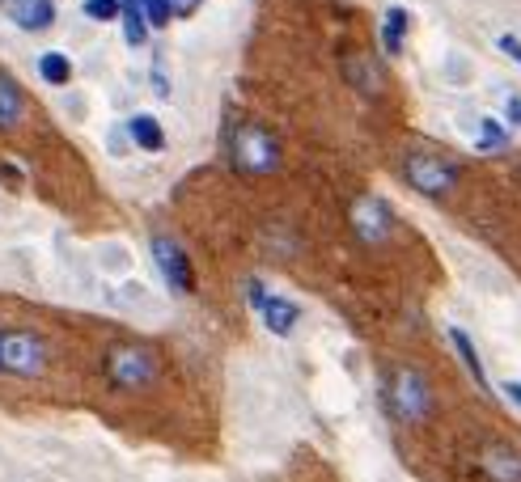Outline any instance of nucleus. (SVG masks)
Wrapping results in <instances>:
<instances>
[{"label":"nucleus","instance_id":"obj_18","mask_svg":"<svg viewBox=\"0 0 521 482\" xmlns=\"http://www.w3.org/2000/svg\"><path fill=\"white\" fill-rule=\"evenodd\" d=\"M141 14H144V26L149 30H166L169 22H174L169 0H141Z\"/></svg>","mask_w":521,"mask_h":482},{"label":"nucleus","instance_id":"obj_3","mask_svg":"<svg viewBox=\"0 0 521 482\" xmlns=\"http://www.w3.org/2000/svg\"><path fill=\"white\" fill-rule=\"evenodd\" d=\"M229 161L246 178H268V174L280 169V144H276V136H271L268 127L238 123L233 136H229Z\"/></svg>","mask_w":521,"mask_h":482},{"label":"nucleus","instance_id":"obj_23","mask_svg":"<svg viewBox=\"0 0 521 482\" xmlns=\"http://www.w3.org/2000/svg\"><path fill=\"white\" fill-rule=\"evenodd\" d=\"M505 114H508V123H513V127H521V97L517 94L505 102Z\"/></svg>","mask_w":521,"mask_h":482},{"label":"nucleus","instance_id":"obj_10","mask_svg":"<svg viewBox=\"0 0 521 482\" xmlns=\"http://www.w3.org/2000/svg\"><path fill=\"white\" fill-rule=\"evenodd\" d=\"M480 469L488 482H521V449L505 441H492L480 453Z\"/></svg>","mask_w":521,"mask_h":482},{"label":"nucleus","instance_id":"obj_22","mask_svg":"<svg viewBox=\"0 0 521 482\" xmlns=\"http://www.w3.org/2000/svg\"><path fill=\"white\" fill-rule=\"evenodd\" d=\"M204 5V0H169V9H174V17H191Z\"/></svg>","mask_w":521,"mask_h":482},{"label":"nucleus","instance_id":"obj_5","mask_svg":"<svg viewBox=\"0 0 521 482\" xmlns=\"http://www.w3.org/2000/svg\"><path fill=\"white\" fill-rule=\"evenodd\" d=\"M403 174H407L411 186L420 195H428V199H445V195L458 186V169H453L450 161L433 157V152H411L407 161H403Z\"/></svg>","mask_w":521,"mask_h":482},{"label":"nucleus","instance_id":"obj_24","mask_svg":"<svg viewBox=\"0 0 521 482\" xmlns=\"http://www.w3.org/2000/svg\"><path fill=\"white\" fill-rule=\"evenodd\" d=\"M505 398H508V402H517V406H521V381H508V386H505Z\"/></svg>","mask_w":521,"mask_h":482},{"label":"nucleus","instance_id":"obj_12","mask_svg":"<svg viewBox=\"0 0 521 482\" xmlns=\"http://www.w3.org/2000/svg\"><path fill=\"white\" fill-rule=\"evenodd\" d=\"M450 343H453V351H458V359L466 364V372H471V381L480 389H492V381H488V368H483V359H480V351H475V343H471V334L462 331V326H450Z\"/></svg>","mask_w":521,"mask_h":482},{"label":"nucleus","instance_id":"obj_1","mask_svg":"<svg viewBox=\"0 0 521 482\" xmlns=\"http://www.w3.org/2000/svg\"><path fill=\"white\" fill-rule=\"evenodd\" d=\"M102 377L123 394H141V389H153L161 381V359L144 343H111L102 356Z\"/></svg>","mask_w":521,"mask_h":482},{"label":"nucleus","instance_id":"obj_9","mask_svg":"<svg viewBox=\"0 0 521 482\" xmlns=\"http://www.w3.org/2000/svg\"><path fill=\"white\" fill-rule=\"evenodd\" d=\"M0 14L26 34H42L56 26V0H0Z\"/></svg>","mask_w":521,"mask_h":482},{"label":"nucleus","instance_id":"obj_8","mask_svg":"<svg viewBox=\"0 0 521 482\" xmlns=\"http://www.w3.org/2000/svg\"><path fill=\"white\" fill-rule=\"evenodd\" d=\"M153 262L157 271H161V279H166L174 292H196V267H191V259H187V250L174 241V237H153Z\"/></svg>","mask_w":521,"mask_h":482},{"label":"nucleus","instance_id":"obj_14","mask_svg":"<svg viewBox=\"0 0 521 482\" xmlns=\"http://www.w3.org/2000/svg\"><path fill=\"white\" fill-rule=\"evenodd\" d=\"M127 132H132V140H136L144 152L166 149V132H161V123H157L153 114H132V119H127Z\"/></svg>","mask_w":521,"mask_h":482},{"label":"nucleus","instance_id":"obj_11","mask_svg":"<svg viewBox=\"0 0 521 482\" xmlns=\"http://www.w3.org/2000/svg\"><path fill=\"white\" fill-rule=\"evenodd\" d=\"M22 123H26V94L9 72L0 68V132H17Z\"/></svg>","mask_w":521,"mask_h":482},{"label":"nucleus","instance_id":"obj_6","mask_svg":"<svg viewBox=\"0 0 521 482\" xmlns=\"http://www.w3.org/2000/svg\"><path fill=\"white\" fill-rule=\"evenodd\" d=\"M348 221H352V233L365 241V246H386L390 233H395V212L386 199L378 195H365V199H356L352 212H348Z\"/></svg>","mask_w":521,"mask_h":482},{"label":"nucleus","instance_id":"obj_2","mask_svg":"<svg viewBox=\"0 0 521 482\" xmlns=\"http://www.w3.org/2000/svg\"><path fill=\"white\" fill-rule=\"evenodd\" d=\"M51 364V343L30 326H9L0 331V377L14 381H39Z\"/></svg>","mask_w":521,"mask_h":482},{"label":"nucleus","instance_id":"obj_16","mask_svg":"<svg viewBox=\"0 0 521 482\" xmlns=\"http://www.w3.org/2000/svg\"><path fill=\"white\" fill-rule=\"evenodd\" d=\"M119 17H123V39H127V47H144V39H149V26H144L141 0H119Z\"/></svg>","mask_w":521,"mask_h":482},{"label":"nucleus","instance_id":"obj_7","mask_svg":"<svg viewBox=\"0 0 521 482\" xmlns=\"http://www.w3.org/2000/svg\"><path fill=\"white\" fill-rule=\"evenodd\" d=\"M246 301L254 305V314L263 317V326H268L276 339H288V334L297 331V322H301V309H297L288 296H271L259 279H251L246 284Z\"/></svg>","mask_w":521,"mask_h":482},{"label":"nucleus","instance_id":"obj_17","mask_svg":"<svg viewBox=\"0 0 521 482\" xmlns=\"http://www.w3.org/2000/svg\"><path fill=\"white\" fill-rule=\"evenodd\" d=\"M39 77L47 85H69L72 81V59L64 51H42L39 56Z\"/></svg>","mask_w":521,"mask_h":482},{"label":"nucleus","instance_id":"obj_19","mask_svg":"<svg viewBox=\"0 0 521 482\" xmlns=\"http://www.w3.org/2000/svg\"><path fill=\"white\" fill-rule=\"evenodd\" d=\"M85 17H94V22H114V17H119V0H85Z\"/></svg>","mask_w":521,"mask_h":482},{"label":"nucleus","instance_id":"obj_21","mask_svg":"<svg viewBox=\"0 0 521 482\" xmlns=\"http://www.w3.org/2000/svg\"><path fill=\"white\" fill-rule=\"evenodd\" d=\"M500 51H505L513 64H521V39H513V34H500Z\"/></svg>","mask_w":521,"mask_h":482},{"label":"nucleus","instance_id":"obj_4","mask_svg":"<svg viewBox=\"0 0 521 482\" xmlns=\"http://www.w3.org/2000/svg\"><path fill=\"white\" fill-rule=\"evenodd\" d=\"M386 411L395 414L398 423H424L433 411V394L416 368H395L386 381Z\"/></svg>","mask_w":521,"mask_h":482},{"label":"nucleus","instance_id":"obj_15","mask_svg":"<svg viewBox=\"0 0 521 482\" xmlns=\"http://www.w3.org/2000/svg\"><path fill=\"white\" fill-rule=\"evenodd\" d=\"M343 77H348V81L356 85V89H361V94H381V72L373 68V59L369 56H352L348 59V64H343Z\"/></svg>","mask_w":521,"mask_h":482},{"label":"nucleus","instance_id":"obj_13","mask_svg":"<svg viewBox=\"0 0 521 482\" xmlns=\"http://www.w3.org/2000/svg\"><path fill=\"white\" fill-rule=\"evenodd\" d=\"M407 26H411L407 9H403V5H390V9H386V17H381V47H386V56H398V51H403Z\"/></svg>","mask_w":521,"mask_h":482},{"label":"nucleus","instance_id":"obj_20","mask_svg":"<svg viewBox=\"0 0 521 482\" xmlns=\"http://www.w3.org/2000/svg\"><path fill=\"white\" fill-rule=\"evenodd\" d=\"M500 144H505V132H500V127H496L492 119H483V123H480V149L496 152Z\"/></svg>","mask_w":521,"mask_h":482}]
</instances>
